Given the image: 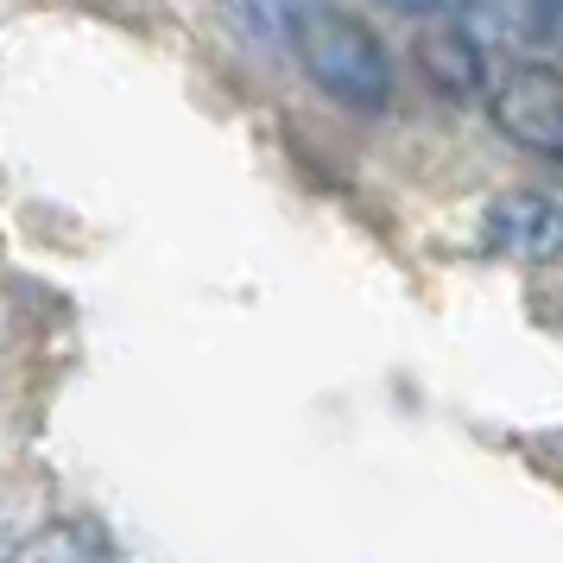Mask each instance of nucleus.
<instances>
[{"instance_id": "3", "label": "nucleus", "mask_w": 563, "mask_h": 563, "mask_svg": "<svg viewBox=\"0 0 563 563\" xmlns=\"http://www.w3.org/2000/svg\"><path fill=\"white\" fill-rule=\"evenodd\" d=\"M482 247L512 266H544L563 254V203L544 190H507L482 216Z\"/></svg>"}, {"instance_id": "6", "label": "nucleus", "mask_w": 563, "mask_h": 563, "mask_svg": "<svg viewBox=\"0 0 563 563\" xmlns=\"http://www.w3.org/2000/svg\"><path fill=\"white\" fill-rule=\"evenodd\" d=\"M386 7H393V13H411V20H437V13H450V20H456V13L475 7V0H386Z\"/></svg>"}, {"instance_id": "5", "label": "nucleus", "mask_w": 563, "mask_h": 563, "mask_svg": "<svg viewBox=\"0 0 563 563\" xmlns=\"http://www.w3.org/2000/svg\"><path fill=\"white\" fill-rule=\"evenodd\" d=\"M247 45L260 52H298V26H305V0H216Z\"/></svg>"}, {"instance_id": "4", "label": "nucleus", "mask_w": 563, "mask_h": 563, "mask_svg": "<svg viewBox=\"0 0 563 563\" xmlns=\"http://www.w3.org/2000/svg\"><path fill=\"white\" fill-rule=\"evenodd\" d=\"M418 64H424V77H431L443 96H456V102L487 89V45H482V32H475L468 13L450 20V26L424 32V38H418Z\"/></svg>"}, {"instance_id": "1", "label": "nucleus", "mask_w": 563, "mask_h": 563, "mask_svg": "<svg viewBox=\"0 0 563 563\" xmlns=\"http://www.w3.org/2000/svg\"><path fill=\"white\" fill-rule=\"evenodd\" d=\"M298 57H305L310 82L342 108L374 114L393 96V64H386L380 38L361 26L349 7H305V26H298Z\"/></svg>"}, {"instance_id": "2", "label": "nucleus", "mask_w": 563, "mask_h": 563, "mask_svg": "<svg viewBox=\"0 0 563 563\" xmlns=\"http://www.w3.org/2000/svg\"><path fill=\"white\" fill-rule=\"evenodd\" d=\"M487 96H494V128L507 133L512 146L563 165V70H551V64H519Z\"/></svg>"}]
</instances>
